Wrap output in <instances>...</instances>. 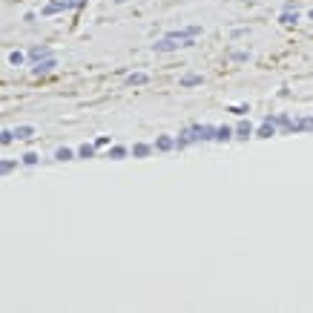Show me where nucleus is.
<instances>
[{"instance_id": "nucleus-1", "label": "nucleus", "mask_w": 313, "mask_h": 313, "mask_svg": "<svg viewBox=\"0 0 313 313\" xmlns=\"http://www.w3.org/2000/svg\"><path fill=\"white\" fill-rule=\"evenodd\" d=\"M84 3H87V0H52V3L43 6V17L58 15V12H66V9H81Z\"/></svg>"}, {"instance_id": "nucleus-2", "label": "nucleus", "mask_w": 313, "mask_h": 313, "mask_svg": "<svg viewBox=\"0 0 313 313\" xmlns=\"http://www.w3.org/2000/svg\"><path fill=\"white\" fill-rule=\"evenodd\" d=\"M216 129L219 126H213V124H192L190 126L192 144H198V141H216Z\"/></svg>"}, {"instance_id": "nucleus-3", "label": "nucleus", "mask_w": 313, "mask_h": 313, "mask_svg": "<svg viewBox=\"0 0 313 313\" xmlns=\"http://www.w3.org/2000/svg\"><path fill=\"white\" fill-rule=\"evenodd\" d=\"M181 46H184V40H178V37H173V35L167 32L164 37H158L156 43H153V52H164V55H167V52H178Z\"/></svg>"}, {"instance_id": "nucleus-4", "label": "nucleus", "mask_w": 313, "mask_h": 313, "mask_svg": "<svg viewBox=\"0 0 313 313\" xmlns=\"http://www.w3.org/2000/svg\"><path fill=\"white\" fill-rule=\"evenodd\" d=\"M55 69H58V58H55V55L32 63V75H35V78H43V75H49V72H55Z\"/></svg>"}, {"instance_id": "nucleus-5", "label": "nucleus", "mask_w": 313, "mask_h": 313, "mask_svg": "<svg viewBox=\"0 0 313 313\" xmlns=\"http://www.w3.org/2000/svg\"><path fill=\"white\" fill-rule=\"evenodd\" d=\"M276 129H279L276 115H267V118H264V124L256 129V138H273V135H276Z\"/></svg>"}, {"instance_id": "nucleus-6", "label": "nucleus", "mask_w": 313, "mask_h": 313, "mask_svg": "<svg viewBox=\"0 0 313 313\" xmlns=\"http://www.w3.org/2000/svg\"><path fill=\"white\" fill-rule=\"evenodd\" d=\"M156 150L158 153H170V150H175V138H173V135H158L156 138Z\"/></svg>"}, {"instance_id": "nucleus-7", "label": "nucleus", "mask_w": 313, "mask_h": 313, "mask_svg": "<svg viewBox=\"0 0 313 313\" xmlns=\"http://www.w3.org/2000/svg\"><path fill=\"white\" fill-rule=\"evenodd\" d=\"M49 55H52V49H49V46H32V49H29V61L32 63L43 61V58H49Z\"/></svg>"}, {"instance_id": "nucleus-8", "label": "nucleus", "mask_w": 313, "mask_h": 313, "mask_svg": "<svg viewBox=\"0 0 313 313\" xmlns=\"http://www.w3.org/2000/svg\"><path fill=\"white\" fill-rule=\"evenodd\" d=\"M236 138H239V141H247V138H256V132H253L250 121H242V124L236 126Z\"/></svg>"}, {"instance_id": "nucleus-9", "label": "nucleus", "mask_w": 313, "mask_h": 313, "mask_svg": "<svg viewBox=\"0 0 313 313\" xmlns=\"http://www.w3.org/2000/svg\"><path fill=\"white\" fill-rule=\"evenodd\" d=\"M147 81H150L147 72H132V75H126V87H144Z\"/></svg>"}, {"instance_id": "nucleus-10", "label": "nucleus", "mask_w": 313, "mask_h": 313, "mask_svg": "<svg viewBox=\"0 0 313 313\" xmlns=\"http://www.w3.org/2000/svg\"><path fill=\"white\" fill-rule=\"evenodd\" d=\"M126 156H129V150L121 147V144H115V147H109V150H106V158H112V161H124Z\"/></svg>"}, {"instance_id": "nucleus-11", "label": "nucleus", "mask_w": 313, "mask_h": 313, "mask_svg": "<svg viewBox=\"0 0 313 313\" xmlns=\"http://www.w3.org/2000/svg\"><path fill=\"white\" fill-rule=\"evenodd\" d=\"M230 138H236V129H233V126H219V129H216V141H219V144H227Z\"/></svg>"}, {"instance_id": "nucleus-12", "label": "nucleus", "mask_w": 313, "mask_h": 313, "mask_svg": "<svg viewBox=\"0 0 313 313\" xmlns=\"http://www.w3.org/2000/svg\"><path fill=\"white\" fill-rule=\"evenodd\" d=\"M190 144H192V135H190V126H187V129L178 132V138H175V150H187Z\"/></svg>"}, {"instance_id": "nucleus-13", "label": "nucleus", "mask_w": 313, "mask_h": 313, "mask_svg": "<svg viewBox=\"0 0 313 313\" xmlns=\"http://www.w3.org/2000/svg\"><path fill=\"white\" fill-rule=\"evenodd\" d=\"M15 135H17V141H29V138H35V126H32V124H20L17 129H15Z\"/></svg>"}, {"instance_id": "nucleus-14", "label": "nucleus", "mask_w": 313, "mask_h": 313, "mask_svg": "<svg viewBox=\"0 0 313 313\" xmlns=\"http://www.w3.org/2000/svg\"><path fill=\"white\" fill-rule=\"evenodd\" d=\"M279 20H282L284 26H293V23H299V12L296 9H284L282 15H279Z\"/></svg>"}, {"instance_id": "nucleus-15", "label": "nucleus", "mask_w": 313, "mask_h": 313, "mask_svg": "<svg viewBox=\"0 0 313 313\" xmlns=\"http://www.w3.org/2000/svg\"><path fill=\"white\" fill-rule=\"evenodd\" d=\"M150 153H153L150 144H132V158H147Z\"/></svg>"}, {"instance_id": "nucleus-16", "label": "nucleus", "mask_w": 313, "mask_h": 313, "mask_svg": "<svg viewBox=\"0 0 313 313\" xmlns=\"http://www.w3.org/2000/svg\"><path fill=\"white\" fill-rule=\"evenodd\" d=\"M75 156H78V153L69 150V147H58V150H55V161H72Z\"/></svg>"}, {"instance_id": "nucleus-17", "label": "nucleus", "mask_w": 313, "mask_h": 313, "mask_svg": "<svg viewBox=\"0 0 313 313\" xmlns=\"http://www.w3.org/2000/svg\"><path fill=\"white\" fill-rule=\"evenodd\" d=\"M201 81H204L201 75H181V81H178V84H181V87H198Z\"/></svg>"}, {"instance_id": "nucleus-18", "label": "nucleus", "mask_w": 313, "mask_h": 313, "mask_svg": "<svg viewBox=\"0 0 313 313\" xmlns=\"http://www.w3.org/2000/svg\"><path fill=\"white\" fill-rule=\"evenodd\" d=\"M95 150H98L95 144H81L78 147V158H95Z\"/></svg>"}, {"instance_id": "nucleus-19", "label": "nucleus", "mask_w": 313, "mask_h": 313, "mask_svg": "<svg viewBox=\"0 0 313 313\" xmlns=\"http://www.w3.org/2000/svg\"><path fill=\"white\" fill-rule=\"evenodd\" d=\"M15 170H17V161H12V158L0 161V175H9V173H15Z\"/></svg>"}, {"instance_id": "nucleus-20", "label": "nucleus", "mask_w": 313, "mask_h": 313, "mask_svg": "<svg viewBox=\"0 0 313 313\" xmlns=\"http://www.w3.org/2000/svg\"><path fill=\"white\" fill-rule=\"evenodd\" d=\"M26 58H29V55H23V52H17V49H15V52H9V63H12V66H23Z\"/></svg>"}, {"instance_id": "nucleus-21", "label": "nucleus", "mask_w": 313, "mask_h": 313, "mask_svg": "<svg viewBox=\"0 0 313 313\" xmlns=\"http://www.w3.org/2000/svg\"><path fill=\"white\" fill-rule=\"evenodd\" d=\"M15 138H17V135H15V129H3V132H0V144H3V147H9Z\"/></svg>"}, {"instance_id": "nucleus-22", "label": "nucleus", "mask_w": 313, "mask_h": 313, "mask_svg": "<svg viewBox=\"0 0 313 313\" xmlns=\"http://www.w3.org/2000/svg\"><path fill=\"white\" fill-rule=\"evenodd\" d=\"M230 61H236V63H247V61H250V52H233V55H230Z\"/></svg>"}, {"instance_id": "nucleus-23", "label": "nucleus", "mask_w": 313, "mask_h": 313, "mask_svg": "<svg viewBox=\"0 0 313 313\" xmlns=\"http://www.w3.org/2000/svg\"><path fill=\"white\" fill-rule=\"evenodd\" d=\"M20 161H23V164H26V167H35V164H37V161H40V156H37V153H26V156L20 158Z\"/></svg>"}, {"instance_id": "nucleus-24", "label": "nucleus", "mask_w": 313, "mask_h": 313, "mask_svg": "<svg viewBox=\"0 0 313 313\" xmlns=\"http://www.w3.org/2000/svg\"><path fill=\"white\" fill-rule=\"evenodd\" d=\"M290 121H293V118H290V115H284V112H282V115H276V124L282 126L284 132H287V126H290Z\"/></svg>"}, {"instance_id": "nucleus-25", "label": "nucleus", "mask_w": 313, "mask_h": 313, "mask_svg": "<svg viewBox=\"0 0 313 313\" xmlns=\"http://www.w3.org/2000/svg\"><path fill=\"white\" fill-rule=\"evenodd\" d=\"M230 112H236V115H247L250 106H247V104H239V106H230Z\"/></svg>"}, {"instance_id": "nucleus-26", "label": "nucleus", "mask_w": 313, "mask_h": 313, "mask_svg": "<svg viewBox=\"0 0 313 313\" xmlns=\"http://www.w3.org/2000/svg\"><path fill=\"white\" fill-rule=\"evenodd\" d=\"M106 144H109V138H106V135H98V138H95V147H106Z\"/></svg>"}, {"instance_id": "nucleus-27", "label": "nucleus", "mask_w": 313, "mask_h": 313, "mask_svg": "<svg viewBox=\"0 0 313 313\" xmlns=\"http://www.w3.org/2000/svg\"><path fill=\"white\" fill-rule=\"evenodd\" d=\"M244 35H250L247 29H233V37H244Z\"/></svg>"}, {"instance_id": "nucleus-28", "label": "nucleus", "mask_w": 313, "mask_h": 313, "mask_svg": "<svg viewBox=\"0 0 313 313\" xmlns=\"http://www.w3.org/2000/svg\"><path fill=\"white\" fill-rule=\"evenodd\" d=\"M308 17H311V20H313V9H311V12H308Z\"/></svg>"}, {"instance_id": "nucleus-29", "label": "nucleus", "mask_w": 313, "mask_h": 313, "mask_svg": "<svg viewBox=\"0 0 313 313\" xmlns=\"http://www.w3.org/2000/svg\"><path fill=\"white\" fill-rule=\"evenodd\" d=\"M112 3H126V0H112Z\"/></svg>"}]
</instances>
